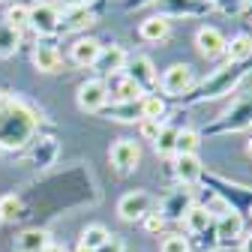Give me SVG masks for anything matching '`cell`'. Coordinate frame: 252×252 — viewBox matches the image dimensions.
<instances>
[{"instance_id":"obj_1","label":"cell","mask_w":252,"mask_h":252,"mask_svg":"<svg viewBox=\"0 0 252 252\" xmlns=\"http://www.w3.org/2000/svg\"><path fill=\"white\" fill-rule=\"evenodd\" d=\"M39 132V117L21 99L0 90V147L3 150H24Z\"/></svg>"},{"instance_id":"obj_2","label":"cell","mask_w":252,"mask_h":252,"mask_svg":"<svg viewBox=\"0 0 252 252\" xmlns=\"http://www.w3.org/2000/svg\"><path fill=\"white\" fill-rule=\"evenodd\" d=\"M246 75V69L240 66V63H228V66H219L210 78H204V84L198 87L195 96L198 99H216V96H222V93H231L234 84Z\"/></svg>"},{"instance_id":"obj_3","label":"cell","mask_w":252,"mask_h":252,"mask_svg":"<svg viewBox=\"0 0 252 252\" xmlns=\"http://www.w3.org/2000/svg\"><path fill=\"white\" fill-rule=\"evenodd\" d=\"M195 87V72L189 63H174V66H168L159 78V90L162 96H183V93H189Z\"/></svg>"},{"instance_id":"obj_4","label":"cell","mask_w":252,"mask_h":252,"mask_svg":"<svg viewBox=\"0 0 252 252\" xmlns=\"http://www.w3.org/2000/svg\"><path fill=\"white\" fill-rule=\"evenodd\" d=\"M78 108L87 111V114H96L108 105V90H105V81L102 78H87L84 84H78Z\"/></svg>"},{"instance_id":"obj_5","label":"cell","mask_w":252,"mask_h":252,"mask_svg":"<svg viewBox=\"0 0 252 252\" xmlns=\"http://www.w3.org/2000/svg\"><path fill=\"white\" fill-rule=\"evenodd\" d=\"M105 81V90H108V102L117 105V102H138L144 96V90L126 75V72H117V75H108L102 78Z\"/></svg>"},{"instance_id":"obj_6","label":"cell","mask_w":252,"mask_h":252,"mask_svg":"<svg viewBox=\"0 0 252 252\" xmlns=\"http://www.w3.org/2000/svg\"><path fill=\"white\" fill-rule=\"evenodd\" d=\"M153 207V198L150 192H144V189H135V192H126L120 201H117V216L123 219V222H138V219H144Z\"/></svg>"},{"instance_id":"obj_7","label":"cell","mask_w":252,"mask_h":252,"mask_svg":"<svg viewBox=\"0 0 252 252\" xmlns=\"http://www.w3.org/2000/svg\"><path fill=\"white\" fill-rule=\"evenodd\" d=\"M27 27H33L39 36H51L60 30V9L54 3H33L30 6Z\"/></svg>"},{"instance_id":"obj_8","label":"cell","mask_w":252,"mask_h":252,"mask_svg":"<svg viewBox=\"0 0 252 252\" xmlns=\"http://www.w3.org/2000/svg\"><path fill=\"white\" fill-rule=\"evenodd\" d=\"M123 72L129 75L141 90H150L159 84V75H156V66H153V60L147 54H135V57H126V66Z\"/></svg>"},{"instance_id":"obj_9","label":"cell","mask_w":252,"mask_h":252,"mask_svg":"<svg viewBox=\"0 0 252 252\" xmlns=\"http://www.w3.org/2000/svg\"><path fill=\"white\" fill-rule=\"evenodd\" d=\"M108 159H111V165H114L120 174H129V171L141 162V147H138L132 138H120V141L111 147Z\"/></svg>"},{"instance_id":"obj_10","label":"cell","mask_w":252,"mask_h":252,"mask_svg":"<svg viewBox=\"0 0 252 252\" xmlns=\"http://www.w3.org/2000/svg\"><path fill=\"white\" fill-rule=\"evenodd\" d=\"M225 36L219 33L216 27H198V33H195V45H198V54L207 57V60H216V57H222L225 54Z\"/></svg>"},{"instance_id":"obj_11","label":"cell","mask_w":252,"mask_h":252,"mask_svg":"<svg viewBox=\"0 0 252 252\" xmlns=\"http://www.w3.org/2000/svg\"><path fill=\"white\" fill-rule=\"evenodd\" d=\"M126 57H129V54H126L120 45H102L96 63H93V69H96L102 78L117 75V72H123V66H126Z\"/></svg>"},{"instance_id":"obj_12","label":"cell","mask_w":252,"mask_h":252,"mask_svg":"<svg viewBox=\"0 0 252 252\" xmlns=\"http://www.w3.org/2000/svg\"><path fill=\"white\" fill-rule=\"evenodd\" d=\"M99 51H102V42H99V39L81 36V39L72 42L69 57H72V63H78V66H93V63H96V57H99Z\"/></svg>"},{"instance_id":"obj_13","label":"cell","mask_w":252,"mask_h":252,"mask_svg":"<svg viewBox=\"0 0 252 252\" xmlns=\"http://www.w3.org/2000/svg\"><path fill=\"white\" fill-rule=\"evenodd\" d=\"M240 234H243V216H240L237 210H231V207H228L222 216L216 219V237H219V243L225 246V243L237 240Z\"/></svg>"},{"instance_id":"obj_14","label":"cell","mask_w":252,"mask_h":252,"mask_svg":"<svg viewBox=\"0 0 252 252\" xmlns=\"http://www.w3.org/2000/svg\"><path fill=\"white\" fill-rule=\"evenodd\" d=\"M168 33H171V21L165 15H150L138 24V36L144 42H162L168 39Z\"/></svg>"},{"instance_id":"obj_15","label":"cell","mask_w":252,"mask_h":252,"mask_svg":"<svg viewBox=\"0 0 252 252\" xmlns=\"http://www.w3.org/2000/svg\"><path fill=\"white\" fill-rule=\"evenodd\" d=\"M174 177L183 186H192L201 177V159L195 153H186V156H174Z\"/></svg>"},{"instance_id":"obj_16","label":"cell","mask_w":252,"mask_h":252,"mask_svg":"<svg viewBox=\"0 0 252 252\" xmlns=\"http://www.w3.org/2000/svg\"><path fill=\"white\" fill-rule=\"evenodd\" d=\"M48 243H51V240H48V231H42V228H27V231L18 234L15 249H18V252H42Z\"/></svg>"},{"instance_id":"obj_17","label":"cell","mask_w":252,"mask_h":252,"mask_svg":"<svg viewBox=\"0 0 252 252\" xmlns=\"http://www.w3.org/2000/svg\"><path fill=\"white\" fill-rule=\"evenodd\" d=\"M210 222H213V216H210L207 207H201V204H192V207L183 213V228H186V231H192V234L207 231Z\"/></svg>"},{"instance_id":"obj_18","label":"cell","mask_w":252,"mask_h":252,"mask_svg":"<svg viewBox=\"0 0 252 252\" xmlns=\"http://www.w3.org/2000/svg\"><path fill=\"white\" fill-rule=\"evenodd\" d=\"M225 57H228V63H243V60H249V57H252V36H246V33L231 36V39L225 42Z\"/></svg>"},{"instance_id":"obj_19","label":"cell","mask_w":252,"mask_h":252,"mask_svg":"<svg viewBox=\"0 0 252 252\" xmlns=\"http://www.w3.org/2000/svg\"><path fill=\"white\" fill-rule=\"evenodd\" d=\"M90 24H96V15H93L87 6L84 9H66L60 15V27L63 30H87Z\"/></svg>"},{"instance_id":"obj_20","label":"cell","mask_w":252,"mask_h":252,"mask_svg":"<svg viewBox=\"0 0 252 252\" xmlns=\"http://www.w3.org/2000/svg\"><path fill=\"white\" fill-rule=\"evenodd\" d=\"M33 66L39 72H57L60 69V51L54 45H36V51H33Z\"/></svg>"},{"instance_id":"obj_21","label":"cell","mask_w":252,"mask_h":252,"mask_svg":"<svg viewBox=\"0 0 252 252\" xmlns=\"http://www.w3.org/2000/svg\"><path fill=\"white\" fill-rule=\"evenodd\" d=\"M165 117V99L159 93H144L141 96V120H159Z\"/></svg>"},{"instance_id":"obj_22","label":"cell","mask_w":252,"mask_h":252,"mask_svg":"<svg viewBox=\"0 0 252 252\" xmlns=\"http://www.w3.org/2000/svg\"><path fill=\"white\" fill-rule=\"evenodd\" d=\"M54 156H57V141L54 138H33V162L36 168H48L54 162Z\"/></svg>"},{"instance_id":"obj_23","label":"cell","mask_w":252,"mask_h":252,"mask_svg":"<svg viewBox=\"0 0 252 252\" xmlns=\"http://www.w3.org/2000/svg\"><path fill=\"white\" fill-rule=\"evenodd\" d=\"M177 126H168V123H162V129H159V135H156V141H153V150L159 153V156H174V144H177Z\"/></svg>"},{"instance_id":"obj_24","label":"cell","mask_w":252,"mask_h":252,"mask_svg":"<svg viewBox=\"0 0 252 252\" xmlns=\"http://www.w3.org/2000/svg\"><path fill=\"white\" fill-rule=\"evenodd\" d=\"M108 237H111V234H108V228H105V225H87V228L81 231L78 246H84V249H90V252H96Z\"/></svg>"},{"instance_id":"obj_25","label":"cell","mask_w":252,"mask_h":252,"mask_svg":"<svg viewBox=\"0 0 252 252\" xmlns=\"http://www.w3.org/2000/svg\"><path fill=\"white\" fill-rule=\"evenodd\" d=\"M21 45V30L9 27V24H0V57H12Z\"/></svg>"},{"instance_id":"obj_26","label":"cell","mask_w":252,"mask_h":252,"mask_svg":"<svg viewBox=\"0 0 252 252\" xmlns=\"http://www.w3.org/2000/svg\"><path fill=\"white\" fill-rule=\"evenodd\" d=\"M111 117L120 120V123L141 120V99L138 102H117V105H111Z\"/></svg>"},{"instance_id":"obj_27","label":"cell","mask_w":252,"mask_h":252,"mask_svg":"<svg viewBox=\"0 0 252 252\" xmlns=\"http://www.w3.org/2000/svg\"><path fill=\"white\" fill-rule=\"evenodd\" d=\"M198 132L195 129H180L177 132V144H174V156H186V153H195L198 150Z\"/></svg>"},{"instance_id":"obj_28","label":"cell","mask_w":252,"mask_h":252,"mask_svg":"<svg viewBox=\"0 0 252 252\" xmlns=\"http://www.w3.org/2000/svg\"><path fill=\"white\" fill-rule=\"evenodd\" d=\"M189 207H192V204H189V192H183V189H180L177 195H171V198L165 201V207H162L159 213H162V216L168 219V216H183V213H186Z\"/></svg>"},{"instance_id":"obj_29","label":"cell","mask_w":252,"mask_h":252,"mask_svg":"<svg viewBox=\"0 0 252 252\" xmlns=\"http://www.w3.org/2000/svg\"><path fill=\"white\" fill-rule=\"evenodd\" d=\"M27 18H30V6L12 3V6L6 9V15H3V24H9V27H15V30H24V27H27Z\"/></svg>"},{"instance_id":"obj_30","label":"cell","mask_w":252,"mask_h":252,"mask_svg":"<svg viewBox=\"0 0 252 252\" xmlns=\"http://www.w3.org/2000/svg\"><path fill=\"white\" fill-rule=\"evenodd\" d=\"M162 9H168L171 15H192V12H198V3L201 0H156Z\"/></svg>"},{"instance_id":"obj_31","label":"cell","mask_w":252,"mask_h":252,"mask_svg":"<svg viewBox=\"0 0 252 252\" xmlns=\"http://www.w3.org/2000/svg\"><path fill=\"white\" fill-rule=\"evenodd\" d=\"M21 213V198L18 195H0V219H15Z\"/></svg>"},{"instance_id":"obj_32","label":"cell","mask_w":252,"mask_h":252,"mask_svg":"<svg viewBox=\"0 0 252 252\" xmlns=\"http://www.w3.org/2000/svg\"><path fill=\"white\" fill-rule=\"evenodd\" d=\"M159 252H189V240L183 234H168L159 246Z\"/></svg>"},{"instance_id":"obj_33","label":"cell","mask_w":252,"mask_h":252,"mask_svg":"<svg viewBox=\"0 0 252 252\" xmlns=\"http://www.w3.org/2000/svg\"><path fill=\"white\" fill-rule=\"evenodd\" d=\"M159 129H162L159 120H141V138H144V141H156Z\"/></svg>"},{"instance_id":"obj_34","label":"cell","mask_w":252,"mask_h":252,"mask_svg":"<svg viewBox=\"0 0 252 252\" xmlns=\"http://www.w3.org/2000/svg\"><path fill=\"white\" fill-rule=\"evenodd\" d=\"M162 225H165V216H162V213H153V210H150V213L144 216V228H147L150 234L162 231Z\"/></svg>"},{"instance_id":"obj_35","label":"cell","mask_w":252,"mask_h":252,"mask_svg":"<svg viewBox=\"0 0 252 252\" xmlns=\"http://www.w3.org/2000/svg\"><path fill=\"white\" fill-rule=\"evenodd\" d=\"M96 252H123V243H120L117 237H108V240H105Z\"/></svg>"},{"instance_id":"obj_36","label":"cell","mask_w":252,"mask_h":252,"mask_svg":"<svg viewBox=\"0 0 252 252\" xmlns=\"http://www.w3.org/2000/svg\"><path fill=\"white\" fill-rule=\"evenodd\" d=\"M60 3H63V9H84L90 0H60Z\"/></svg>"},{"instance_id":"obj_37","label":"cell","mask_w":252,"mask_h":252,"mask_svg":"<svg viewBox=\"0 0 252 252\" xmlns=\"http://www.w3.org/2000/svg\"><path fill=\"white\" fill-rule=\"evenodd\" d=\"M216 3H222V9H237L243 0H216Z\"/></svg>"},{"instance_id":"obj_38","label":"cell","mask_w":252,"mask_h":252,"mask_svg":"<svg viewBox=\"0 0 252 252\" xmlns=\"http://www.w3.org/2000/svg\"><path fill=\"white\" fill-rule=\"evenodd\" d=\"M42 252H66V246H60V243H54V240H51V243H48Z\"/></svg>"},{"instance_id":"obj_39","label":"cell","mask_w":252,"mask_h":252,"mask_svg":"<svg viewBox=\"0 0 252 252\" xmlns=\"http://www.w3.org/2000/svg\"><path fill=\"white\" fill-rule=\"evenodd\" d=\"M240 252H252V231L243 237V246H240Z\"/></svg>"},{"instance_id":"obj_40","label":"cell","mask_w":252,"mask_h":252,"mask_svg":"<svg viewBox=\"0 0 252 252\" xmlns=\"http://www.w3.org/2000/svg\"><path fill=\"white\" fill-rule=\"evenodd\" d=\"M246 153H249V156H252V138H249V141H246Z\"/></svg>"},{"instance_id":"obj_41","label":"cell","mask_w":252,"mask_h":252,"mask_svg":"<svg viewBox=\"0 0 252 252\" xmlns=\"http://www.w3.org/2000/svg\"><path fill=\"white\" fill-rule=\"evenodd\" d=\"M75 252H90V249H84V246H78V249H75Z\"/></svg>"}]
</instances>
